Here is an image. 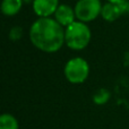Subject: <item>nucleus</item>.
I'll use <instances>...</instances> for the list:
<instances>
[{
	"mask_svg": "<svg viewBox=\"0 0 129 129\" xmlns=\"http://www.w3.org/2000/svg\"><path fill=\"white\" fill-rule=\"evenodd\" d=\"M75 9L69 7L68 5H60L54 13V19L62 27H68L75 22Z\"/></svg>",
	"mask_w": 129,
	"mask_h": 129,
	"instance_id": "obj_7",
	"label": "nucleus"
},
{
	"mask_svg": "<svg viewBox=\"0 0 129 129\" xmlns=\"http://www.w3.org/2000/svg\"><path fill=\"white\" fill-rule=\"evenodd\" d=\"M109 2H111V4H119V2H121L122 0H108Z\"/></svg>",
	"mask_w": 129,
	"mask_h": 129,
	"instance_id": "obj_12",
	"label": "nucleus"
},
{
	"mask_svg": "<svg viewBox=\"0 0 129 129\" xmlns=\"http://www.w3.org/2000/svg\"><path fill=\"white\" fill-rule=\"evenodd\" d=\"M23 0H2L1 11L6 16H14L20 10L23 6Z\"/></svg>",
	"mask_w": 129,
	"mask_h": 129,
	"instance_id": "obj_8",
	"label": "nucleus"
},
{
	"mask_svg": "<svg viewBox=\"0 0 129 129\" xmlns=\"http://www.w3.org/2000/svg\"><path fill=\"white\" fill-rule=\"evenodd\" d=\"M23 36V28L20 26H15L9 31V39L13 41H18Z\"/></svg>",
	"mask_w": 129,
	"mask_h": 129,
	"instance_id": "obj_11",
	"label": "nucleus"
},
{
	"mask_svg": "<svg viewBox=\"0 0 129 129\" xmlns=\"http://www.w3.org/2000/svg\"><path fill=\"white\" fill-rule=\"evenodd\" d=\"M110 96V92L108 91L107 88H100L93 96V101L95 104H99V105H102V104H105V103L109 101Z\"/></svg>",
	"mask_w": 129,
	"mask_h": 129,
	"instance_id": "obj_10",
	"label": "nucleus"
},
{
	"mask_svg": "<svg viewBox=\"0 0 129 129\" xmlns=\"http://www.w3.org/2000/svg\"><path fill=\"white\" fill-rule=\"evenodd\" d=\"M0 129H18L17 119L9 113H4L0 117Z\"/></svg>",
	"mask_w": 129,
	"mask_h": 129,
	"instance_id": "obj_9",
	"label": "nucleus"
},
{
	"mask_svg": "<svg viewBox=\"0 0 129 129\" xmlns=\"http://www.w3.org/2000/svg\"><path fill=\"white\" fill-rule=\"evenodd\" d=\"M29 40L36 49L48 53L57 52L66 43L62 26L51 17H40L32 24Z\"/></svg>",
	"mask_w": 129,
	"mask_h": 129,
	"instance_id": "obj_1",
	"label": "nucleus"
},
{
	"mask_svg": "<svg viewBox=\"0 0 129 129\" xmlns=\"http://www.w3.org/2000/svg\"><path fill=\"white\" fill-rule=\"evenodd\" d=\"M23 1H24V2H27V4H28V2H32V4H33V0H23Z\"/></svg>",
	"mask_w": 129,
	"mask_h": 129,
	"instance_id": "obj_13",
	"label": "nucleus"
},
{
	"mask_svg": "<svg viewBox=\"0 0 129 129\" xmlns=\"http://www.w3.org/2000/svg\"><path fill=\"white\" fill-rule=\"evenodd\" d=\"M91 29L85 23L74 22L68 27L64 28V42L67 47L71 50H83L91 42Z\"/></svg>",
	"mask_w": 129,
	"mask_h": 129,
	"instance_id": "obj_2",
	"label": "nucleus"
},
{
	"mask_svg": "<svg viewBox=\"0 0 129 129\" xmlns=\"http://www.w3.org/2000/svg\"><path fill=\"white\" fill-rule=\"evenodd\" d=\"M64 76L73 84H82L86 80L89 74V66L83 58H73L64 66Z\"/></svg>",
	"mask_w": 129,
	"mask_h": 129,
	"instance_id": "obj_3",
	"label": "nucleus"
},
{
	"mask_svg": "<svg viewBox=\"0 0 129 129\" xmlns=\"http://www.w3.org/2000/svg\"><path fill=\"white\" fill-rule=\"evenodd\" d=\"M129 11V1L128 0H122L119 4H111L107 2L102 6V11L101 16L103 19L107 22H114L117 20L121 15Z\"/></svg>",
	"mask_w": 129,
	"mask_h": 129,
	"instance_id": "obj_5",
	"label": "nucleus"
},
{
	"mask_svg": "<svg viewBox=\"0 0 129 129\" xmlns=\"http://www.w3.org/2000/svg\"><path fill=\"white\" fill-rule=\"evenodd\" d=\"M59 7V0H33L34 13L39 17H50L54 15Z\"/></svg>",
	"mask_w": 129,
	"mask_h": 129,
	"instance_id": "obj_6",
	"label": "nucleus"
},
{
	"mask_svg": "<svg viewBox=\"0 0 129 129\" xmlns=\"http://www.w3.org/2000/svg\"><path fill=\"white\" fill-rule=\"evenodd\" d=\"M74 9L76 18L79 22L88 23L101 15L102 5L100 0H78Z\"/></svg>",
	"mask_w": 129,
	"mask_h": 129,
	"instance_id": "obj_4",
	"label": "nucleus"
}]
</instances>
